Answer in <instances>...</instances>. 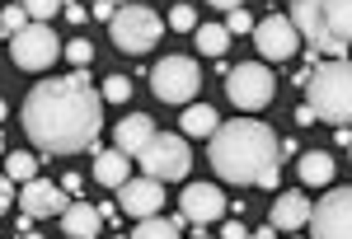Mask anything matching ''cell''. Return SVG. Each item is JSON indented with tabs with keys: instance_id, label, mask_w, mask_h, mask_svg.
I'll return each instance as SVG.
<instances>
[{
	"instance_id": "obj_22",
	"label": "cell",
	"mask_w": 352,
	"mask_h": 239,
	"mask_svg": "<svg viewBox=\"0 0 352 239\" xmlns=\"http://www.w3.org/2000/svg\"><path fill=\"white\" fill-rule=\"evenodd\" d=\"M329 33L352 43V0H329Z\"/></svg>"
},
{
	"instance_id": "obj_8",
	"label": "cell",
	"mask_w": 352,
	"mask_h": 239,
	"mask_svg": "<svg viewBox=\"0 0 352 239\" xmlns=\"http://www.w3.org/2000/svg\"><path fill=\"white\" fill-rule=\"evenodd\" d=\"M151 89H155L160 104H192L197 89H202L197 61H188V56H164L160 66L151 71Z\"/></svg>"
},
{
	"instance_id": "obj_27",
	"label": "cell",
	"mask_w": 352,
	"mask_h": 239,
	"mask_svg": "<svg viewBox=\"0 0 352 239\" xmlns=\"http://www.w3.org/2000/svg\"><path fill=\"white\" fill-rule=\"evenodd\" d=\"M99 94H104V104H127V99H132V80L127 76H109Z\"/></svg>"
},
{
	"instance_id": "obj_18",
	"label": "cell",
	"mask_w": 352,
	"mask_h": 239,
	"mask_svg": "<svg viewBox=\"0 0 352 239\" xmlns=\"http://www.w3.org/2000/svg\"><path fill=\"white\" fill-rule=\"evenodd\" d=\"M296 174H300L305 187H324L329 179H333V155H329V150H305L300 164H296Z\"/></svg>"
},
{
	"instance_id": "obj_34",
	"label": "cell",
	"mask_w": 352,
	"mask_h": 239,
	"mask_svg": "<svg viewBox=\"0 0 352 239\" xmlns=\"http://www.w3.org/2000/svg\"><path fill=\"white\" fill-rule=\"evenodd\" d=\"M296 127H315V108H310V104L296 108Z\"/></svg>"
},
{
	"instance_id": "obj_33",
	"label": "cell",
	"mask_w": 352,
	"mask_h": 239,
	"mask_svg": "<svg viewBox=\"0 0 352 239\" xmlns=\"http://www.w3.org/2000/svg\"><path fill=\"white\" fill-rule=\"evenodd\" d=\"M89 14H94V19H113V14H118V5H113V0H94V10H89Z\"/></svg>"
},
{
	"instance_id": "obj_28",
	"label": "cell",
	"mask_w": 352,
	"mask_h": 239,
	"mask_svg": "<svg viewBox=\"0 0 352 239\" xmlns=\"http://www.w3.org/2000/svg\"><path fill=\"white\" fill-rule=\"evenodd\" d=\"M169 28L174 33H197V10L192 5H174L169 10Z\"/></svg>"
},
{
	"instance_id": "obj_23",
	"label": "cell",
	"mask_w": 352,
	"mask_h": 239,
	"mask_svg": "<svg viewBox=\"0 0 352 239\" xmlns=\"http://www.w3.org/2000/svg\"><path fill=\"white\" fill-rule=\"evenodd\" d=\"M226 43H230V28L226 24H197V47H202L207 56H221Z\"/></svg>"
},
{
	"instance_id": "obj_26",
	"label": "cell",
	"mask_w": 352,
	"mask_h": 239,
	"mask_svg": "<svg viewBox=\"0 0 352 239\" xmlns=\"http://www.w3.org/2000/svg\"><path fill=\"white\" fill-rule=\"evenodd\" d=\"M24 10H28L33 24H52L56 14L66 10V0H24Z\"/></svg>"
},
{
	"instance_id": "obj_36",
	"label": "cell",
	"mask_w": 352,
	"mask_h": 239,
	"mask_svg": "<svg viewBox=\"0 0 352 239\" xmlns=\"http://www.w3.org/2000/svg\"><path fill=\"white\" fill-rule=\"evenodd\" d=\"M207 5H217V10H226V14H230V10H244V0H207Z\"/></svg>"
},
{
	"instance_id": "obj_11",
	"label": "cell",
	"mask_w": 352,
	"mask_h": 239,
	"mask_svg": "<svg viewBox=\"0 0 352 239\" xmlns=\"http://www.w3.org/2000/svg\"><path fill=\"white\" fill-rule=\"evenodd\" d=\"M254 47L263 61H292L300 47V33L292 24V14H268V19H258L254 24Z\"/></svg>"
},
{
	"instance_id": "obj_32",
	"label": "cell",
	"mask_w": 352,
	"mask_h": 239,
	"mask_svg": "<svg viewBox=\"0 0 352 239\" xmlns=\"http://www.w3.org/2000/svg\"><path fill=\"white\" fill-rule=\"evenodd\" d=\"M61 14H66L71 24H85V14H89V10H85V0H66V10H61Z\"/></svg>"
},
{
	"instance_id": "obj_14",
	"label": "cell",
	"mask_w": 352,
	"mask_h": 239,
	"mask_svg": "<svg viewBox=\"0 0 352 239\" xmlns=\"http://www.w3.org/2000/svg\"><path fill=\"white\" fill-rule=\"evenodd\" d=\"M19 207H24V216L43 220V216H61L71 207V197H66V187L52 183V179H33V183H24V192H19Z\"/></svg>"
},
{
	"instance_id": "obj_20",
	"label": "cell",
	"mask_w": 352,
	"mask_h": 239,
	"mask_svg": "<svg viewBox=\"0 0 352 239\" xmlns=\"http://www.w3.org/2000/svg\"><path fill=\"white\" fill-rule=\"evenodd\" d=\"M221 127V117H217V108H207V104H188V113H184V132L188 136H217Z\"/></svg>"
},
{
	"instance_id": "obj_30",
	"label": "cell",
	"mask_w": 352,
	"mask_h": 239,
	"mask_svg": "<svg viewBox=\"0 0 352 239\" xmlns=\"http://www.w3.org/2000/svg\"><path fill=\"white\" fill-rule=\"evenodd\" d=\"M226 28H230V33H254V19H249V10H230V14H226Z\"/></svg>"
},
{
	"instance_id": "obj_10",
	"label": "cell",
	"mask_w": 352,
	"mask_h": 239,
	"mask_svg": "<svg viewBox=\"0 0 352 239\" xmlns=\"http://www.w3.org/2000/svg\"><path fill=\"white\" fill-rule=\"evenodd\" d=\"M315 239H352V187H333L310 212Z\"/></svg>"
},
{
	"instance_id": "obj_42",
	"label": "cell",
	"mask_w": 352,
	"mask_h": 239,
	"mask_svg": "<svg viewBox=\"0 0 352 239\" xmlns=\"http://www.w3.org/2000/svg\"><path fill=\"white\" fill-rule=\"evenodd\" d=\"M348 150H352V146H348Z\"/></svg>"
},
{
	"instance_id": "obj_37",
	"label": "cell",
	"mask_w": 352,
	"mask_h": 239,
	"mask_svg": "<svg viewBox=\"0 0 352 239\" xmlns=\"http://www.w3.org/2000/svg\"><path fill=\"white\" fill-rule=\"evenodd\" d=\"M249 239H277V225H263V230H254Z\"/></svg>"
},
{
	"instance_id": "obj_39",
	"label": "cell",
	"mask_w": 352,
	"mask_h": 239,
	"mask_svg": "<svg viewBox=\"0 0 352 239\" xmlns=\"http://www.w3.org/2000/svg\"><path fill=\"white\" fill-rule=\"evenodd\" d=\"M5 113H10V108H5V99H0V122H5Z\"/></svg>"
},
{
	"instance_id": "obj_40",
	"label": "cell",
	"mask_w": 352,
	"mask_h": 239,
	"mask_svg": "<svg viewBox=\"0 0 352 239\" xmlns=\"http://www.w3.org/2000/svg\"><path fill=\"white\" fill-rule=\"evenodd\" d=\"M113 5H118V10H122V5H132V0H113Z\"/></svg>"
},
{
	"instance_id": "obj_21",
	"label": "cell",
	"mask_w": 352,
	"mask_h": 239,
	"mask_svg": "<svg viewBox=\"0 0 352 239\" xmlns=\"http://www.w3.org/2000/svg\"><path fill=\"white\" fill-rule=\"evenodd\" d=\"M132 239H184V235H179L174 220H164V216H146V220H136Z\"/></svg>"
},
{
	"instance_id": "obj_1",
	"label": "cell",
	"mask_w": 352,
	"mask_h": 239,
	"mask_svg": "<svg viewBox=\"0 0 352 239\" xmlns=\"http://www.w3.org/2000/svg\"><path fill=\"white\" fill-rule=\"evenodd\" d=\"M24 132L38 150L47 155H80L99 141L104 127V94L89 84L85 71L66 80H47L33 84L24 99Z\"/></svg>"
},
{
	"instance_id": "obj_17",
	"label": "cell",
	"mask_w": 352,
	"mask_h": 239,
	"mask_svg": "<svg viewBox=\"0 0 352 239\" xmlns=\"http://www.w3.org/2000/svg\"><path fill=\"white\" fill-rule=\"evenodd\" d=\"M99 230H104V212L89 207V202H71L61 212V235L66 239H94Z\"/></svg>"
},
{
	"instance_id": "obj_3",
	"label": "cell",
	"mask_w": 352,
	"mask_h": 239,
	"mask_svg": "<svg viewBox=\"0 0 352 239\" xmlns=\"http://www.w3.org/2000/svg\"><path fill=\"white\" fill-rule=\"evenodd\" d=\"M305 104L324 122H352V61H324L310 71Z\"/></svg>"
},
{
	"instance_id": "obj_6",
	"label": "cell",
	"mask_w": 352,
	"mask_h": 239,
	"mask_svg": "<svg viewBox=\"0 0 352 239\" xmlns=\"http://www.w3.org/2000/svg\"><path fill=\"white\" fill-rule=\"evenodd\" d=\"M136 164L146 169V179H160V183H179V179H188V141L184 136H169V132H155L151 136V146L136 155Z\"/></svg>"
},
{
	"instance_id": "obj_31",
	"label": "cell",
	"mask_w": 352,
	"mask_h": 239,
	"mask_svg": "<svg viewBox=\"0 0 352 239\" xmlns=\"http://www.w3.org/2000/svg\"><path fill=\"white\" fill-rule=\"evenodd\" d=\"M10 202H14V179H10V174L0 169V212H5Z\"/></svg>"
},
{
	"instance_id": "obj_41",
	"label": "cell",
	"mask_w": 352,
	"mask_h": 239,
	"mask_svg": "<svg viewBox=\"0 0 352 239\" xmlns=\"http://www.w3.org/2000/svg\"><path fill=\"white\" fill-rule=\"evenodd\" d=\"M192 239H212V235H192Z\"/></svg>"
},
{
	"instance_id": "obj_19",
	"label": "cell",
	"mask_w": 352,
	"mask_h": 239,
	"mask_svg": "<svg viewBox=\"0 0 352 239\" xmlns=\"http://www.w3.org/2000/svg\"><path fill=\"white\" fill-rule=\"evenodd\" d=\"M127 169H132V155H122V150H104L94 159V179L104 187H122L127 183Z\"/></svg>"
},
{
	"instance_id": "obj_43",
	"label": "cell",
	"mask_w": 352,
	"mask_h": 239,
	"mask_svg": "<svg viewBox=\"0 0 352 239\" xmlns=\"http://www.w3.org/2000/svg\"><path fill=\"white\" fill-rule=\"evenodd\" d=\"M296 239H300V235H296Z\"/></svg>"
},
{
	"instance_id": "obj_5",
	"label": "cell",
	"mask_w": 352,
	"mask_h": 239,
	"mask_svg": "<svg viewBox=\"0 0 352 239\" xmlns=\"http://www.w3.org/2000/svg\"><path fill=\"white\" fill-rule=\"evenodd\" d=\"M292 24L315 52H324L329 61H348V43L329 33V0H292Z\"/></svg>"
},
{
	"instance_id": "obj_9",
	"label": "cell",
	"mask_w": 352,
	"mask_h": 239,
	"mask_svg": "<svg viewBox=\"0 0 352 239\" xmlns=\"http://www.w3.org/2000/svg\"><path fill=\"white\" fill-rule=\"evenodd\" d=\"M61 52H66V43H56L52 24H28L24 33H14V47H10L19 71H47Z\"/></svg>"
},
{
	"instance_id": "obj_38",
	"label": "cell",
	"mask_w": 352,
	"mask_h": 239,
	"mask_svg": "<svg viewBox=\"0 0 352 239\" xmlns=\"http://www.w3.org/2000/svg\"><path fill=\"white\" fill-rule=\"evenodd\" d=\"M19 239H43V235H33V230H24V235H19Z\"/></svg>"
},
{
	"instance_id": "obj_2",
	"label": "cell",
	"mask_w": 352,
	"mask_h": 239,
	"mask_svg": "<svg viewBox=\"0 0 352 239\" xmlns=\"http://www.w3.org/2000/svg\"><path fill=\"white\" fill-rule=\"evenodd\" d=\"M207 155L226 183L277 187V136L263 122H221Z\"/></svg>"
},
{
	"instance_id": "obj_29",
	"label": "cell",
	"mask_w": 352,
	"mask_h": 239,
	"mask_svg": "<svg viewBox=\"0 0 352 239\" xmlns=\"http://www.w3.org/2000/svg\"><path fill=\"white\" fill-rule=\"evenodd\" d=\"M66 56H71V66H76V71H85V66L94 61V43H85V38H71V43H66Z\"/></svg>"
},
{
	"instance_id": "obj_35",
	"label": "cell",
	"mask_w": 352,
	"mask_h": 239,
	"mask_svg": "<svg viewBox=\"0 0 352 239\" xmlns=\"http://www.w3.org/2000/svg\"><path fill=\"white\" fill-rule=\"evenodd\" d=\"M221 239H249V230H244L240 220H230V225H226V230H221Z\"/></svg>"
},
{
	"instance_id": "obj_12",
	"label": "cell",
	"mask_w": 352,
	"mask_h": 239,
	"mask_svg": "<svg viewBox=\"0 0 352 239\" xmlns=\"http://www.w3.org/2000/svg\"><path fill=\"white\" fill-rule=\"evenodd\" d=\"M118 207L136 220H146V216H160L164 212V183L160 179H127V183L118 187Z\"/></svg>"
},
{
	"instance_id": "obj_25",
	"label": "cell",
	"mask_w": 352,
	"mask_h": 239,
	"mask_svg": "<svg viewBox=\"0 0 352 239\" xmlns=\"http://www.w3.org/2000/svg\"><path fill=\"white\" fill-rule=\"evenodd\" d=\"M28 24H33V19H28L24 0H10V5L0 10V33H10V38H14V33H24Z\"/></svg>"
},
{
	"instance_id": "obj_7",
	"label": "cell",
	"mask_w": 352,
	"mask_h": 239,
	"mask_svg": "<svg viewBox=\"0 0 352 239\" xmlns=\"http://www.w3.org/2000/svg\"><path fill=\"white\" fill-rule=\"evenodd\" d=\"M226 94H230V104L240 108V113H258V108L272 104V94H277V80L263 61H240L230 76H226Z\"/></svg>"
},
{
	"instance_id": "obj_16",
	"label": "cell",
	"mask_w": 352,
	"mask_h": 239,
	"mask_svg": "<svg viewBox=\"0 0 352 239\" xmlns=\"http://www.w3.org/2000/svg\"><path fill=\"white\" fill-rule=\"evenodd\" d=\"M310 197H300V192H277V202H272L268 212V225L277 230H300V225H310Z\"/></svg>"
},
{
	"instance_id": "obj_4",
	"label": "cell",
	"mask_w": 352,
	"mask_h": 239,
	"mask_svg": "<svg viewBox=\"0 0 352 239\" xmlns=\"http://www.w3.org/2000/svg\"><path fill=\"white\" fill-rule=\"evenodd\" d=\"M109 33H113V47L118 52H132V56H146L155 43H160V14L151 5H122L118 14L109 19Z\"/></svg>"
},
{
	"instance_id": "obj_13",
	"label": "cell",
	"mask_w": 352,
	"mask_h": 239,
	"mask_svg": "<svg viewBox=\"0 0 352 239\" xmlns=\"http://www.w3.org/2000/svg\"><path fill=\"white\" fill-rule=\"evenodd\" d=\"M179 212H184V220H192V225H212V220L226 216V192H221L217 183H188L184 197H179Z\"/></svg>"
},
{
	"instance_id": "obj_15",
	"label": "cell",
	"mask_w": 352,
	"mask_h": 239,
	"mask_svg": "<svg viewBox=\"0 0 352 239\" xmlns=\"http://www.w3.org/2000/svg\"><path fill=\"white\" fill-rule=\"evenodd\" d=\"M151 136H155V122L146 117V113H127L118 127H113V150H122V155H141L146 146H151Z\"/></svg>"
},
{
	"instance_id": "obj_24",
	"label": "cell",
	"mask_w": 352,
	"mask_h": 239,
	"mask_svg": "<svg viewBox=\"0 0 352 239\" xmlns=\"http://www.w3.org/2000/svg\"><path fill=\"white\" fill-rule=\"evenodd\" d=\"M5 174H10L14 183H33V179H38V159L24 155V150H10V159H5Z\"/></svg>"
}]
</instances>
